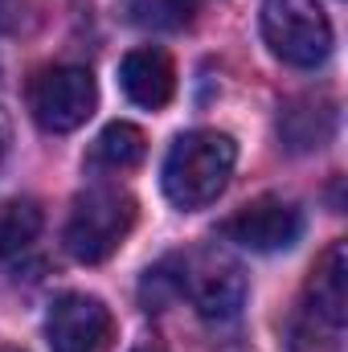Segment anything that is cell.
<instances>
[{
    "mask_svg": "<svg viewBox=\"0 0 348 352\" xmlns=\"http://www.w3.org/2000/svg\"><path fill=\"white\" fill-rule=\"evenodd\" d=\"M184 291L197 307L201 320L209 324H230L242 316L246 303V274L242 266L217 254H201L193 266H184Z\"/></svg>",
    "mask_w": 348,
    "mask_h": 352,
    "instance_id": "52a82bcc",
    "label": "cell"
},
{
    "mask_svg": "<svg viewBox=\"0 0 348 352\" xmlns=\"http://www.w3.org/2000/svg\"><path fill=\"white\" fill-rule=\"evenodd\" d=\"M45 340L54 352H107L115 340V316L102 299L70 291L54 299L45 316Z\"/></svg>",
    "mask_w": 348,
    "mask_h": 352,
    "instance_id": "8992f818",
    "label": "cell"
},
{
    "mask_svg": "<svg viewBox=\"0 0 348 352\" xmlns=\"http://www.w3.org/2000/svg\"><path fill=\"white\" fill-rule=\"evenodd\" d=\"M98 107V87L94 74L83 66H50L33 78L29 87V111L41 131L66 135L78 131Z\"/></svg>",
    "mask_w": 348,
    "mask_h": 352,
    "instance_id": "277c9868",
    "label": "cell"
},
{
    "mask_svg": "<svg viewBox=\"0 0 348 352\" xmlns=\"http://www.w3.org/2000/svg\"><path fill=\"white\" fill-rule=\"evenodd\" d=\"M299 311L320 320V324H328V328H336V332H345V320H348V246L345 242H332L324 250V258L316 263Z\"/></svg>",
    "mask_w": 348,
    "mask_h": 352,
    "instance_id": "ba28073f",
    "label": "cell"
},
{
    "mask_svg": "<svg viewBox=\"0 0 348 352\" xmlns=\"http://www.w3.org/2000/svg\"><path fill=\"white\" fill-rule=\"evenodd\" d=\"M4 144H8V131H4V123H0V156H4Z\"/></svg>",
    "mask_w": 348,
    "mask_h": 352,
    "instance_id": "e0dca14e",
    "label": "cell"
},
{
    "mask_svg": "<svg viewBox=\"0 0 348 352\" xmlns=\"http://www.w3.org/2000/svg\"><path fill=\"white\" fill-rule=\"evenodd\" d=\"M221 238L254 254H279L303 238V213L283 197H259L221 226Z\"/></svg>",
    "mask_w": 348,
    "mask_h": 352,
    "instance_id": "5b68a950",
    "label": "cell"
},
{
    "mask_svg": "<svg viewBox=\"0 0 348 352\" xmlns=\"http://www.w3.org/2000/svg\"><path fill=\"white\" fill-rule=\"evenodd\" d=\"M238 164V144L226 131H184L176 135L168 156H164V197L176 209H205L209 201H217L234 176Z\"/></svg>",
    "mask_w": 348,
    "mask_h": 352,
    "instance_id": "6da1fadb",
    "label": "cell"
},
{
    "mask_svg": "<svg viewBox=\"0 0 348 352\" xmlns=\"http://www.w3.org/2000/svg\"><path fill=\"white\" fill-rule=\"evenodd\" d=\"M184 258H164V263L148 266L144 270V278H140V303H144V311H164V307H173L176 299L184 295Z\"/></svg>",
    "mask_w": 348,
    "mask_h": 352,
    "instance_id": "4fadbf2b",
    "label": "cell"
},
{
    "mask_svg": "<svg viewBox=\"0 0 348 352\" xmlns=\"http://www.w3.org/2000/svg\"><path fill=\"white\" fill-rule=\"evenodd\" d=\"M262 41L295 70H316L332 54V21L320 0H262Z\"/></svg>",
    "mask_w": 348,
    "mask_h": 352,
    "instance_id": "3957f363",
    "label": "cell"
},
{
    "mask_svg": "<svg viewBox=\"0 0 348 352\" xmlns=\"http://www.w3.org/2000/svg\"><path fill=\"white\" fill-rule=\"evenodd\" d=\"M41 209H37V201H29V197H12V201H4L0 205V258H17V254H25L33 242H37V234H41Z\"/></svg>",
    "mask_w": 348,
    "mask_h": 352,
    "instance_id": "8fae6325",
    "label": "cell"
},
{
    "mask_svg": "<svg viewBox=\"0 0 348 352\" xmlns=\"http://www.w3.org/2000/svg\"><path fill=\"white\" fill-rule=\"evenodd\" d=\"M21 12H25L21 0H0V33H12L21 25Z\"/></svg>",
    "mask_w": 348,
    "mask_h": 352,
    "instance_id": "9a60e30c",
    "label": "cell"
},
{
    "mask_svg": "<svg viewBox=\"0 0 348 352\" xmlns=\"http://www.w3.org/2000/svg\"><path fill=\"white\" fill-rule=\"evenodd\" d=\"M336 131V107L328 98H295L279 111V135L291 152L324 148Z\"/></svg>",
    "mask_w": 348,
    "mask_h": 352,
    "instance_id": "30bf717a",
    "label": "cell"
},
{
    "mask_svg": "<svg viewBox=\"0 0 348 352\" xmlns=\"http://www.w3.org/2000/svg\"><path fill=\"white\" fill-rule=\"evenodd\" d=\"M131 352H164L160 344H140V349H131Z\"/></svg>",
    "mask_w": 348,
    "mask_h": 352,
    "instance_id": "2e32d148",
    "label": "cell"
},
{
    "mask_svg": "<svg viewBox=\"0 0 348 352\" xmlns=\"http://www.w3.org/2000/svg\"><path fill=\"white\" fill-rule=\"evenodd\" d=\"M131 226H135V197L119 184H94L74 201L62 238H66L70 258L94 266L123 246Z\"/></svg>",
    "mask_w": 348,
    "mask_h": 352,
    "instance_id": "7a4b0ae2",
    "label": "cell"
},
{
    "mask_svg": "<svg viewBox=\"0 0 348 352\" xmlns=\"http://www.w3.org/2000/svg\"><path fill=\"white\" fill-rule=\"evenodd\" d=\"M119 87H123V94H127L135 107H144V111L168 107V98H173V90H176L173 58H168L164 50H152V45L131 50V54L119 62Z\"/></svg>",
    "mask_w": 348,
    "mask_h": 352,
    "instance_id": "9c48e42d",
    "label": "cell"
},
{
    "mask_svg": "<svg viewBox=\"0 0 348 352\" xmlns=\"http://www.w3.org/2000/svg\"><path fill=\"white\" fill-rule=\"evenodd\" d=\"M131 16L152 29H180L188 21V0H131Z\"/></svg>",
    "mask_w": 348,
    "mask_h": 352,
    "instance_id": "5bb4252c",
    "label": "cell"
},
{
    "mask_svg": "<svg viewBox=\"0 0 348 352\" xmlns=\"http://www.w3.org/2000/svg\"><path fill=\"white\" fill-rule=\"evenodd\" d=\"M148 152V140L135 123H107L102 135L94 140V160H102L107 168H135Z\"/></svg>",
    "mask_w": 348,
    "mask_h": 352,
    "instance_id": "7c38bea8",
    "label": "cell"
}]
</instances>
